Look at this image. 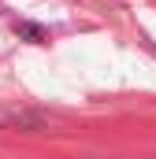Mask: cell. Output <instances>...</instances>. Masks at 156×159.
Listing matches in <instances>:
<instances>
[{"label": "cell", "instance_id": "cell-1", "mask_svg": "<svg viewBox=\"0 0 156 159\" xmlns=\"http://www.w3.org/2000/svg\"><path fill=\"white\" fill-rule=\"evenodd\" d=\"M15 34L26 37L30 44H48V30L37 26V22H26V19H15Z\"/></svg>", "mask_w": 156, "mask_h": 159}]
</instances>
